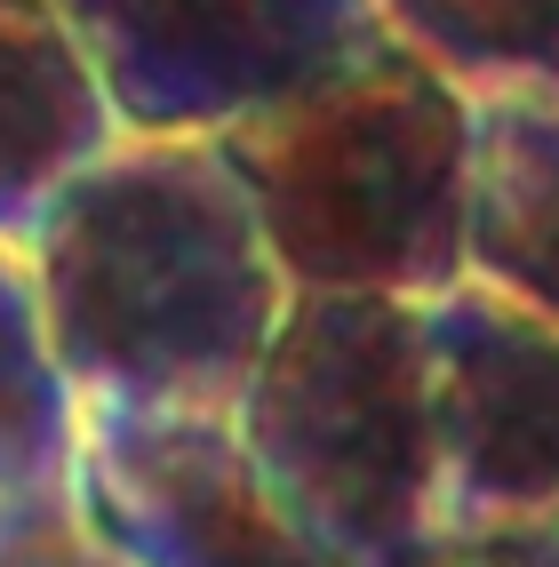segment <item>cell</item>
<instances>
[{
	"label": "cell",
	"mask_w": 559,
	"mask_h": 567,
	"mask_svg": "<svg viewBox=\"0 0 559 567\" xmlns=\"http://www.w3.org/2000/svg\"><path fill=\"white\" fill-rule=\"evenodd\" d=\"M439 392V536L559 527V328L456 288L432 305Z\"/></svg>",
	"instance_id": "6"
},
{
	"label": "cell",
	"mask_w": 559,
	"mask_h": 567,
	"mask_svg": "<svg viewBox=\"0 0 559 567\" xmlns=\"http://www.w3.org/2000/svg\"><path fill=\"white\" fill-rule=\"evenodd\" d=\"M72 496L128 567H360L272 496L232 415L89 408Z\"/></svg>",
	"instance_id": "5"
},
{
	"label": "cell",
	"mask_w": 559,
	"mask_h": 567,
	"mask_svg": "<svg viewBox=\"0 0 559 567\" xmlns=\"http://www.w3.org/2000/svg\"><path fill=\"white\" fill-rule=\"evenodd\" d=\"M81 472V392L49 344L24 248H0V512L72 496Z\"/></svg>",
	"instance_id": "9"
},
{
	"label": "cell",
	"mask_w": 559,
	"mask_h": 567,
	"mask_svg": "<svg viewBox=\"0 0 559 567\" xmlns=\"http://www.w3.org/2000/svg\"><path fill=\"white\" fill-rule=\"evenodd\" d=\"M472 288L559 328V96L472 104Z\"/></svg>",
	"instance_id": "8"
},
{
	"label": "cell",
	"mask_w": 559,
	"mask_h": 567,
	"mask_svg": "<svg viewBox=\"0 0 559 567\" xmlns=\"http://www.w3.org/2000/svg\"><path fill=\"white\" fill-rule=\"evenodd\" d=\"M81 415H232L288 280L224 144L121 136L24 240Z\"/></svg>",
	"instance_id": "1"
},
{
	"label": "cell",
	"mask_w": 559,
	"mask_h": 567,
	"mask_svg": "<svg viewBox=\"0 0 559 567\" xmlns=\"http://www.w3.org/2000/svg\"><path fill=\"white\" fill-rule=\"evenodd\" d=\"M0 567H128V559L89 527L81 496H41L0 512Z\"/></svg>",
	"instance_id": "11"
},
{
	"label": "cell",
	"mask_w": 559,
	"mask_h": 567,
	"mask_svg": "<svg viewBox=\"0 0 559 567\" xmlns=\"http://www.w3.org/2000/svg\"><path fill=\"white\" fill-rule=\"evenodd\" d=\"M121 136L224 144L384 32L376 0H56Z\"/></svg>",
	"instance_id": "4"
},
{
	"label": "cell",
	"mask_w": 559,
	"mask_h": 567,
	"mask_svg": "<svg viewBox=\"0 0 559 567\" xmlns=\"http://www.w3.org/2000/svg\"><path fill=\"white\" fill-rule=\"evenodd\" d=\"M407 567H559V527H447Z\"/></svg>",
	"instance_id": "12"
},
{
	"label": "cell",
	"mask_w": 559,
	"mask_h": 567,
	"mask_svg": "<svg viewBox=\"0 0 559 567\" xmlns=\"http://www.w3.org/2000/svg\"><path fill=\"white\" fill-rule=\"evenodd\" d=\"M232 432L320 544L360 567H407L439 536L432 305L288 296Z\"/></svg>",
	"instance_id": "3"
},
{
	"label": "cell",
	"mask_w": 559,
	"mask_h": 567,
	"mask_svg": "<svg viewBox=\"0 0 559 567\" xmlns=\"http://www.w3.org/2000/svg\"><path fill=\"white\" fill-rule=\"evenodd\" d=\"M392 41L479 96H559V0H376Z\"/></svg>",
	"instance_id": "10"
},
{
	"label": "cell",
	"mask_w": 559,
	"mask_h": 567,
	"mask_svg": "<svg viewBox=\"0 0 559 567\" xmlns=\"http://www.w3.org/2000/svg\"><path fill=\"white\" fill-rule=\"evenodd\" d=\"M288 296L439 305L472 224V96L376 32L335 81L224 136Z\"/></svg>",
	"instance_id": "2"
},
{
	"label": "cell",
	"mask_w": 559,
	"mask_h": 567,
	"mask_svg": "<svg viewBox=\"0 0 559 567\" xmlns=\"http://www.w3.org/2000/svg\"><path fill=\"white\" fill-rule=\"evenodd\" d=\"M121 121L56 0H0V248H24L41 216L81 184Z\"/></svg>",
	"instance_id": "7"
}]
</instances>
